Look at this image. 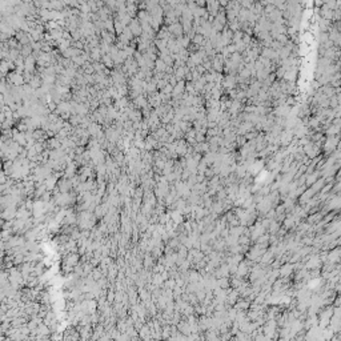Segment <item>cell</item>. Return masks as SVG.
<instances>
[{
    "label": "cell",
    "mask_w": 341,
    "mask_h": 341,
    "mask_svg": "<svg viewBox=\"0 0 341 341\" xmlns=\"http://www.w3.org/2000/svg\"><path fill=\"white\" fill-rule=\"evenodd\" d=\"M279 231V223L277 221H272V225H271V233H276Z\"/></svg>",
    "instance_id": "cell-2"
},
{
    "label": "cell",
    "mask_w": 341,
    "mask_h": 341,
    "mask_svg": "<svg viewBox=\"0 0 341 341\" xmlns=\"http://www.w3.org/2000/svg\"><path fill=\"white\" fill-rule=\"evenodd\" d=\"M292 269H293V267H292L291 264H288V265H284L281 269H280V273H281V276H287L291 273Z\"/></svg>",
    "instance_id": "cell-1"
}]
</instances>
